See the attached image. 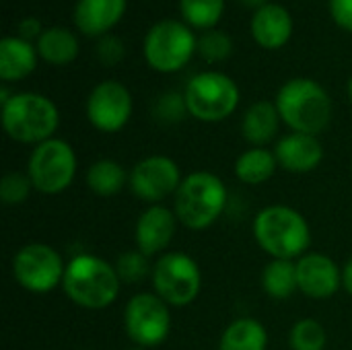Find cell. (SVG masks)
Here are the masks:
<instances>
[{"instance_id": "obj_8", "label": "cell", "mask_w": 352, "mask_h": 350, "mask_svg": "<svg viewBox=\"0 0 352 350\" xmlns=\"http://www.w3.org/2000/svg\"><path fill=\"white\" fill-rule=\"evenodd\" d=\"M33 188L43 194L64 192L76 175V155L66 140L50 138L37 144L27 163Z\"/></svg>"}, {"instance_id": "obj_20", "label": "cell", "mask_w": 352, "mask_h": 350, "mask_svg": "<svg viewBox=\"0 0 352 350\" xmlns=\"http://www.w3.org/2000/svg\"><path fill=\"white\" fill-rule=\"evenodd\" d=\"M278 124H280V113L276 109V103L258 101L245 111L241 122V132L248 142L262 146L276 136Z\"/></svg>"}, {"instance_id": "obj_35", "label": "cell", "mask_w": 352, "mask_h": 350, "mask_svg": "<svg viewBox=\"0 0 352 350\" xmlns=\"http://www.w3.org/2000/svg\"><path fill=\"white\" fill-rule=\"evenodd\" d=\"M342 287L346 289V293L352 297V258L346 262V266L342 268Z\"/></svg>"}, {"instance_id": "obj_30", "label": "cell", "mask_w": 352, "mask_h": 350, "mask_svg": "<svg viewBox=\"0 0 352 350\" xmlns=\"http://www.w3.org/2000/svg\"><path fill=\"white\" fill-rule=\"evenodd\" d=\"M198 52L208 62H223L233 52V41L223 31H208L198 39Z\"/></svg>"}, {"instance_id": "obj_25", "label": "cell", "mask_w": 352, "mask_h": 350, "mask_svg": "<svg viewBox=\"0 0 352 350\" xmlns=\"http://www.w3.org/2000/svg\"><path fill=\"white\" fill-rule=\"evenodd\" d=\"M126 171L120 163L111 159H101L95 161L89 171H87V186L97 194V196H113L126 186Z\"/></svg>"}, {"instance_id": "obj_10", "label": "cell", "mask_w": 352, "mask_h": 350, "mask_svg": "<svg viewBox=\"0 0 352 350\" xmlns=\"http://www.w3.org/2000/svg\"><path fill=\"white\" fill-rule=\"evenodd\" d=\"M124 326L128 338L136 347L140 349L157 347L169 336V328H171L169 305L159 295L138 293L126 305Z\"/></svg>"}, {"instance_id": "obj_9", "label": "cell", "mask_w": 352, "mask_h": 350, "mask_svg": "<svg viewBox=\"0 0 352 350\" xmlns=\"http://www.w3.org/2000/svg\"><path fill=\"white\" fill-rule=\"evenodd\" d=\"M198 47L196 35L179 21H161L144 37V58L159 72L184 68Z\"/></svg>"}, {"instance_id": "obj_17", "label": "cell", "mask_w": 352, "mask_h": 350, "mask_svg": "<svg viewBox=\"0 0 352 350\" xmlns=\"http://www.w3.org/2000/svg\"><path fill=\"white\" fill-rule=\"evenodd\" d=\"M293 33V19L280 4H264L254 12L252 35L266 50L283 47Z\"/></svg>"}, {"instance_id": "obj_37", "label": "cell", "mask_w": 352, "mask_h": 350, "mask_svg": "<svg viewBox=\"0 0 352 350\" xmlns=\"http://www.w3.org/2000/svg\"><path fill=\"white\" fill-rule=\"evenodd\" d=\"M349 95H351V101H352V76H351V83H349Z\"/></svg>"}, {"instance_id": "obj_18", "label": "cell", "mask_w": 352, "mask_h": 350, "mask_svg": "<svg viewBox=\"0 0 352 350\" xmlns=\"http://www.w3.org/2000/svg\"><path fill=\"white\" fill-rule=\"evenodd\" d=\"M126 12V0H78L74 23L85 35L107 33Z\"/></svg>"}, {"instance_id": "obj_11", "label": "cell", "mask_w": 352, "mask_h": 350, "mask_svg": "<svg viewBox=\"0 0 352 350\" xmlns=\"http://www.w3.org/2000/svg\"><path fill=\"white\" fill-rule=\"evenodd\" d=\"M66 266L62 256L45 243H29L21 248L12 260L14 281L31 293H47L62 285Z\"/></svg>"}, {"instance_id": "obj_34", "label": "cell", "mask_w": 352, "mask_h": 350, "mask_svg": "<svg viewBox=\"0 0 352 350\" xmlns=\"http://www.w3.org/2000/svg\"><path fill=\"white\" fill-rule=\"evenodd\" d=\"M19 37L25 39V41H31L33 37H41V25L37 19H25L19 27Z\"/></svg>"}, {"instance_id": "obj_16", "label": "cell", "mask_w": 352, "mask_h": 350, "mask_svg": "<svg viewBox=\"0 0 352 350\" xmlns=\"http://www.w3.org/2000/svg\"><path fill=\"white\" fill-rule=\"evenodd\" d=\"M276 161L285 171L291 173H309L314 171L322 159H324V149L320 144V140L311 134H301V132H293L283 136L276 142L274 149Z\"/></svg>"}, {"instance_id": "obj_2", "label": "cell", "mask_w": 352, "mask_h": 350, "mask_svg": "<svg viewBox=\"0 0 352 350\" xmlns=\"http://www.w3.org/2000/svg\"><path fill=\"white\" fill-rule=\"evenodd\" d=\"M258 245L274 260L303 258L311 245V231L301 212L291 206H268L254 219Z\"/></svg>"}, {"instance_id": "obj_32", "label": "cell", "mask_w": 352, "mask_h": 350, "mask_svg": "<svg viewBox=\"0 0 352 350\" xmlns=\"http://www.w3.org/2000/svg\"><path fill=\"white\" fill-rule=\"evenodd\" d=\"M97 54L103 64H118L124 56V45L118 37H103L97 45Z\"/></svg>"}, {"instance_id": "obj_31", "label": "cell", "mask_w": 352, "mask_h": 350, "mask_svg": "<svg viewBox=\"0 0 352 350\" xmlns=\"http://www.w3.org/2000/svg\"><path fill=\"white\" fill-rule=\"evenodd\" d=\"M188 111L186 107V99L175 95V93H169L165 97L159 99L157 103V116L165 122H177L184 118V113Z\"/></svg>"}, {"instance_id": "obj_7", "label": "cell", "mask_w": 352, "mask_h": 350, "mask_svg": "<svg viewBox=\"0 0 352 350\" xmlns=\"http://www.w3.org/2000/svg\"><path fill=\"white\" fill-rule=\"evenodd\" d=\"M153 287L167 305L186 307L196 301L202 274L194 258L182 252H167L153 266Z\"/></svg>"}, {"instance_id": "obj_5", "label": "cell", "mask_w": 352, "mask_h": 350, "mask_svg": "<svg viewBox=\"0 0 352 350\" xmlns=\"http://www.w3.org/2000/svg\"><path fill=\"white\" fill-rule=\"evenodd\" d=\"M58 122L60 116L54 101L39 93H19L2 105V126L6 134L23 144L50 140Z\"/></svg>"}, {"instance_id": "obj_26", "label": "cell", "mask_w": 352, "mask_h": 350, "mask_svg": "<svg viewBox=\"0 0 352 350\" xmlns=\"http://www.w3.org/2000/svg\"><path fill=\"white\" fill-rule=\"evenodd\" d=\"M179 8L188 25L196 29H210L221 21L225 0H179Z\"/></svg>"}, {"instance_id": "obj_22", "label": "cell", "mask_w": 352, "mask_h": 350, "mask_svg": "<svg viewBox=\"0 0 352 350\" xmlns=\"http://www.w3.org/2000/svg\"><path fill=\"white\" fill-rule=\"evenodd\" d=\"M37 54L47 62L56 66L70 64L78 54V39L62 27H52L41 33L37 39Z\"/></svg>"}, {"instance_id": "obj_3", "label": "cell", "mask_w": 352, "mask_h": 350, "mask_svg": "<svg viewBox=\"0 0 352 350\" xmlns=\"http://www.w3.org/2000/svg\"><path fill=\"white\" fill-rule=\"evenodd\" d=\"M280 120L301 134H320L332 120V101L326 89L311 78H293L276 95Z\"/></svg>"}, {"instance_id": "obj_19", "label": "cell", "mask_w": 352, "mask_h": 350, "mask_svg": "<svg viewBox=\"0 0 352 350\" xmlns=\"http://www.w3.org/2000/svg\"><path fill=\"white\" fill-rule=\"evenodd\" d=\"M37 66V50L21 37L0 41V78L4 83L29 76Z\"/></svg>"}, {"instance_id": "obj_28", "label": "cell", "mask_w": 352, "mask_h": 350, "mask_svg": "<svg viewBox=\"0 0 352 350\" xmlns=\"http://www.w3.org/2000/svg\"><path fill=\"white\" fill-rule=\"evenodd\" d=\"M116 272H118L120 281L126 285H140L148 274H153V270L148 266V256H144L140 250L124 252L118 258Z\"/></svg>"}, {"instance_id": "obj_38", "label": "cell", "mask_w": 352, "mask_h": 350, "mask_svg": "<svg viewBox=\"0 0 352 350\" xmlns=\"http://www.w3.org/2000/svg\"><path fill=\"white\" fill-rule=\"evenodd\" d=\"M130 350H144V349H140V347H138V349H130Z\"/></svg>"}, {"instance_id": "obj_14", "label": "cell", "mask_w": 352, "mask_h": 350, "mask_svg": "<svg viewBox=\"0 0 352 350\" xmlns=\"http://www.w3.org/2000/svg\"><path fill=\"white\" fill-rule=\"evenodd\" d=\"M299 291L309 299H328L342 285V270L330 256L311 252L297 262Z\"/></svg>"}, {"instance_id": "obj_24", "label": "cell", "mask_w": 352, "mask_h": 350, "mask_svg": "<svg viewBox=\"0 0 352 350\" xmlns=\"http://www.w3.org/2000/svg\"><path fill=\"white\" fill-rule=\"evenodd\" d=\"M262 289L272 299H289L299 291L297 264L293 260H272L262 272Z\"/></svg>"}, {"instance_id": "obj_13", "label": "cell", "mask_w": 352, "mask_h": 350, "mask_svg": "<svg viewBox=\"0 0 352 350\" xmlns=\"http://www.w3.org/2000/svg\"><path fill=\"white\" fill-rule=\"evenodd\" d=\"M132 116V95L118 80L99 83L87 101V118L101 132L122 130Z\"/></svg>"}, {"instance_id": "obj_36", "label": "cell", "mask_w": 352, "mask_h": 350, "mask_svg": "<svg viewBox=\"0 0 352 350\" xmlns=\"http://www.w3.org/2000/svg\"><path fill=\"white\" fill-rule=\"evenodd\" d=\"M245 6H254V8H262L266 4V0H241Z\"/></svg>"}, {"instance_id": "obj_27", "label": "cell", "mask_w": 352, "mask_h": 350, "mask_svg": "<svg viewBox=\"0 0 352 350\" xmlns=\"http://www.w3.org/2000/svg\"><path fill=\"white\" fill-rule=\"evenodd\" d=\"M328 334L324 326L316 320H301L291 330V349L293 350H324Z\"/></svg>"}, {"instance_id": "obj_33", "label": "cell", "mask_w": 352, "mask_h": 350, "mask_svg": "<svg viewBox=\"0 0 352 350\" xmlns=\"http://www.w3.org/2000/svg\"><path fill=\"white\" fill-rule=\"evenodd\" d=\"M330 12L342 29L352 31V0H330Z\"/></svg>"}, {"instance_id": "obj_23", "label": "cell", "mask_w": 352, "mask_h": 350, "mask_svg": "<svg viewBox=\"0 0 352 350\" xmlns=\"http://www.w3.org/2000/svg\"><path fill=\"white\" fill-rule=\"evenodd\" d=\"M278 167L276 155L266 151L264 146H254L239 155L235 163V175L250 186H260L268 182Z\"/></svg>"}, {"instance_id": "obj_29", "label": "cell", "mask_w": 352, "mask_h": 350, "mask_svg": "<svg viewBox=\"0 0 352 350\" xmlns=\"http://www.w3.org/2000/svg\"><path fill=\"white\" fill-rule=\"evenodd\" d=\"M31 188H33V182L29 175L25 173H19V171H10L2 177L0 182V196H2V202L8 204V206H14V204H23L29 194H31Z\"/></svg>"}, {"instance_id": "obj_4", "label": "cell", "mask_w": 352, "mask_h": 350, "mask_svg": "<svg viewBox=\"0 0 352 350\" xmlns=\"http://www.w3.org/2000/svg\"><path fill=\"white\" fill-rule=\"evenodd\" d=\"M227 206V186L208 171H196L184 177L175 192L173 212L177 221L194 231L210 227Z\"/></svg>"}, {"instance_id": "obj_1", "label": "cell", "mask_w": 352, "mask_h": 350, "mask_svg": "<svg viewBox=\"0 0 352 350\" xmlns=\"http://www.w3.org/2000/svg\"><path fill=\"white\" fill-rule=\"evenodd\" d=\"M120 276L116 266L93 254L74 256L66 264L62 289L68 299L85 309H103L118 299Z\"/></svg>"}, {"instance_id": "obj_15", "label": "cell", "mask_w": 352, "mask_h": 350, "mask_svg": "<svg viewBox=\"0 0 352 350\" xmlns=\"http://www.w3.org/2000/svg\"><path fill=\"white\" fill-rule=\"evenodd\" d=\"M175 229H177L175 212L161 204H153L136 221V248L151 258L163 252L171 243Z\"/></svg>"}, {"instance_id": "obj_21", "label": "cell", "mask_w": 352, "mask_h": 350, "mask_svg": "<svg viewBox=\"0 0 352 350\" xmlns=\"http://www.w3.org/2000/svg\"><path fill=\"white\" fill-rule=\"evenodd\" d=\"M268 332L254 318H239L231 322L219 342V350H266Z\"/></svg>"}, {"instance_id": "obj_6", "label": "cell", "mask_w": 352, "mask_h": 350, "mask_svg": "<svg viewBox=\"0 0 352 350\" xmlns=\"http://www.w3.org/2000/svg\"><path fill=\"white\" fill-rule=\"evenodd\" d=\"M184 99L190 116L202 122H221L237 109L239 89L223 72H200L188 83Z\"/></svg>"}, {"instance_id": "obj_12", "label": "cell", "mask_w": 352, "mask_h": 350, "mask_svg": "<svg viewBox=\"0 0 352 350\" xmlns=\"http://www.w3.org/2000/svg\"><path fill=\"white\" fill-rule=\"evenodd\" d=\"M128 182L136 198L148 204H159L169 194H175L184 179L173 159L165 155H153L134 165Z\"/></svg>"}]
</instances>
